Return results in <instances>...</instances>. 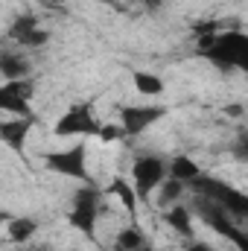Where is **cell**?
Listing matches in <instances>:
<instances>
[{
	"label": "cell",
	"instance_id": "cell-2",
	"mask_svg": "<svg viewBox=\"0 0 248 251\" xmlns=\"http://www.w3.org/2000/svg\"><path fill=\"white\" fill-rule=\"evenodd\" d=\"M187 187L193 190L198 199H207V201H213V204H219L225 213H231L234 219H246L248 216V196L243 190H237L234 184H228V181H222V178H213V176H198V178H193Z\"/></svg>",
	"mask_w": 248,
	"mask_h": 251
},
{
	"label": "cell",
	"instance_id": "cell-20",
	"mask_svg": "<svg viewBox=\"0 0 248 251\" xmlns=\"http://www.w3.org/2000/svg\"><path fill=\"white\" fill-rule=\"evenodd\" d=\"M97 137H99V140H105V143H111V140H120V137H123V128H120V126H114V123H102L99 126V131H97Z\"/></svg>",
	"mask_w": 248,
	"mask_h": 251
},
{
	"label": "cell",
	"instance_id": "cell-6",
	"mask_svg": "<svg viewBox=\"0 0 248 251\" xmlns=\"http://www.w3.org/2000/svg\"><path fill=\"white\" fill-rule=\"evenodd\" d=\"M99 126L102 123L94 117L91 102H73L62 117L56 120L53 134H59V137H79V134H82V137H97Z\"/></svg>",
	"mask_w": 248,
	"mask_h": 251
},
{
	"label": "cell",
	"instance_id": "cell-27",
	"mask_svg": "<svg viewBox=\"0 0 248 251\" xmlns=\"http://www.w3.org/2000/svg\"><path fill=\"white\" fill-rule=\"evenodd\" d=\"M114 251H117V249H114Z\"/></svg>",
	"mask_w": 248,
	"mask_h": 251
},
{
	"label": "cell",
	"instance_id": "cell-25",
	"mask_svg": "<svg viewBox=\"0 0 248 251\" xmlns=\"http://www.w3.org/2000/svg\"><path fill=\"white\" fill-rule=\"evenodd\" d=\"M137 251H155V249H152V246L146 243V246H140V249H137Z\"/></svg>",
	"mask_w": 248,
	"mask_h": 251
},
{
	"label": "cell",
	"instance_id": "cell-24",
	"mask_svg": "<svg viewBox=\"0 0 248 251\" xmlns=\"http://www.w3.org/2000/svg\"><path fill=\"white\" fill-rule=\"evenodd\" d=\"M44 3H50V6H62L64 0H44Z\"/></svg>",
	"mask_w": 248,
	"mask_h": 251
},
{
	"label": "cell",
	"instance_id": "cell-13",
	"mask_svg": "<svg viewBox=\"0 0 248 251\" xmlns=\"http://www.w3.org/2000/svg\"><path fill=\"white\" fill-rule=\"evenodd\" d=\"M164 222H167V225H170L178 237H184V240H196V231H193V216H190V210H187L181 201L167 207Z\"/></svg>",
	"mask_w": 248,
	"mask_h": 251
},
{
	"label": "cell",
	"instance_id": "cell-16",
	"mask_svg": "<svg viewBox=\"0 0 248 251\" xmlns=\"http://www.w3.org/2000/svg\"><path fill=\"white\" fill-rule=\"evenodd\" d=\"M108 196H117V199H120V204L131 213V219H137L140 199H137V193H134V187H131V181H125L123 176H117V178L111 181V187H108Z\"/></svg>",
	"mask_w": 248,
	"mask_h": 251
},
{
	"label": "cell",
	"instance_id": "cell-7",
	"mask_svg": "<svg viewBox=\"0 0 248 251\" xmlns=\"http://www.w3.org/2000/svg\"><path fill=\"white\" fill-rule=\"evenodd\" d=\"M167 178V161L158 155H140L131 164V181H134V193L140 201L149 199L152 190L161 187V181Z\"/></svg>",
	"mask_w": 248,
	"mask_h": 251
},
{
	"label": "cell",
	"instance_id": "cell-19",
	"mask_svg": "<svg viewBox=\"0 0 248 251\" xmlns=\"http://www.w3.org/2000/svg\"><path fill=\"white\" fill-rule=\"evenodd\" d=\"M158 190H161L158 201H161V204H167V207H170V204H178V201H181V196H184V184H181V181H175V178H164Z\"/></svg>",
	"mask_w": 248,
	"mask_h": 251
},
{
	"label": "cell",
	"instance_id": "cell-22",
	"mask_svg": "<svg viewBox=\"0 0 248 251\" xmlns=\"http://www.w3.org/2000/svg\"><path fill=\"white\" fill-rule=\"evenodd\" d=\"M146 3V9H161L164 6V0H143Z\"/></svg>",
	"mask_w": 248,
	"mask_h": 251
},
{
	"label": "cell",
	"instance_id": "cell-23",
	"mask_svg": "<svg viewBox=\"0 0 248 251\" xmlns=\"http://www.w3.org/2000/svg\"><path fill=\"white\" fill-rule=\"evenodd\" d=\"M94 3H102V6H114L117 9V0H94Z\"/></svg>",
	"mask_w": 248,
	"mask_h": 251
},
{
	"label": "cell",
	"instance_id": "cell-9",
	"mask_svg": "<svg viewBox=\"0 0 248 251\" xmlns=\"http://www.w3.org/2000/svg\"><path fill=\"white\" fill-rule=\"evenodd\" d=\"M32 79H6L0 85V111L9 117H32L29 100H32Z\"/></svg>",
	"mask_w": 248,
	"mask_h": 251
},
{
	"label": "cell",
	"instance_id": "cell-17",
	"mask_svg": "<svg viewBox=\"0 0 248 251\" xmlns=\"http://www.w3.org/2000/svg\"><path fill=\"white\" fill-rule=\"evenodd\" d=\"M38 231V222L29 219V216H15L9 219V240L12 243H29Z\"/></svg>",
	"mask_w": 248,
	"mask_h": 251
},
{
	"label": "cell",
	"instance_id": "cell-12",
	"mask_svg": "<svg viewBox=\"0 0 248 251\" xmlns=\"http://www.w3.org/2000/svg\"><path fill=\"white\" fill-rule=\"evenodd\" d=\"M32 64L26 56L15 53V50H0V76L3 79H29Z\"/></svg>",
	"mask_w": 248,
	"mask_h": 251
},
{
	"label": "cell",
	"instance_id": "cell-8",
	"mask_svg": "<svg viewBox=\"0 0 248 251\" xmlns=\"http://www.w3.org/2000/svg\"><path fill=\"white\" fill-rule=\"evenodd\" d=\"M167 117V105L161 102H146V105H123L120 108V128H123V137H137L143 134L149 126H155L158 120Z\"/></svg>",
	"mask_w": 248,
	"mask_h": 251
},
{
	"label": "cell",
	"instance_id": "cell-5",
	"mask_svg": "<svg viewBox=\"0 0 248 251\" xmlns=\"http://www.w3.org/2000/svg\"><path fill=\"white\" fill-rule=\"evenodd\" d=\"M196 210H198V216H201V222H204L207 228H213L219 237L231 240L240 251H248L246 231L237 225V219H234L231 213H225L219 204H213V201H207V199H198V196H196Z\"/></svg>",
	"mask_w": 248,
	"mask_h": 251
},
{
	"label": "cell",
	"instance_id": "cell-15",
	"mask_svg": "<svg viewBox=\"0 0 248 251\" xmlns=\"http://www.w3.org/2000/svg\"><path fill=\"white\" fill-rule=\"evenodd\" d=\"M131 82H134V88H137V94L140 97H164V91H167V85H164V79L161 76H155V73H149V70H134L131 73Z\"/></svg>",
	"mask_w": 248,
	"mask_h": 251
},
{
	"label": "cell",
	"instance_id": "cell-3",
	"mask_svg": "<svg viewBox=\"0 0 248 251\" xmlns=\"http://www.w3.org/2000/svg\"><path fill=\"white\" fill-rule=\"evenodd\" d=\"M99 201L102 193L97 190V184H82L73 193V207L67 213L70 228H76L79 234H85L88 240H97V219H99Z\"/></svg>",
	"mask_w": 248,
	"mask_h": 251
},
{
	"label": "cell",
	"instance_id": "cell-1",
	"mask_svg": "<svg viewBox=\"0 0 248 251\" xmlns=\"http://www.w3.org/2000/svg\"><path fill=\"white\" fill-rule=\"evenodd\" d=\"M198 53L219 67L222 73L231 70H246L248 67V35L240 29H225L216 35H204L198 38Z\"/></svg>",
	"mask_w": 248,
	"mask_h": 251
},
{
	"label": "cell",
	"instance_id": "cell-14",
	"mask_svg": "<svg viewBox=\"0 0 248 251\" xmlns=\"http://www.w3.org/2000/svg\"><path fill=\"white\" fill-rule=\"evenodd\" d=\"M201 176V167L190 158V155H175L170 164H167V178H175V181H181V184H190L193 178H198Z\"/></svg>",
	"mask_w": 248,
	"mask_h": 251
},
{
	"label": "cell",
	"instance_id": "cell-26",
	"mask_svg": "<svg viewBox=\"0 0 248 251\" xmlns=\"http://www.w3.org/2000/svg\"><path fill=\"white\" fill-rule=\"evenodd\" d=\"M6 219H9V216H6V210L0 207V222H6Z\"/></svg>",
	"mask_w": 248,
	"mask_h": 251
},
{
	"label": "cell",
	"instance_id": "cell-18",
	"mask_svg": "<svg viewBox=\"0 0 248 251\" xmlns=\"http://www.w3.org/2000/svg\"><path fill=\"white\" fill-rule=\"evenodd\" d=\"M140 246H146V234L137 228V222H131L128 228H123L117 234V243H114L117 251H137Z\"/></svg>",
	"mask_w": 248,
	"mask_h": 251
},
{
	"label": "cell",
	"instance_id": "cell-21",
	"mask_svg": "<svg viewBox=\"0 0 248 251\" xmlns=\"http://www.w3.org/2000/svg\"><path fill=\"white\" fill-rule=\"evenodd\" d=\"M184 251H216V249H213L210 243H196V240H190L184 246Z\"/></svg>",
	"mask_w": 248,
	"mask_h": 251
},
{
	"label": "cell",
	"instance_id": "cell-11",
	"mask_svg": "<svg viewBox=\"0 0 248 251\" xmlns=\"http://www.w3.org/2000/svg\"><path fill=\"white\" fill-rule=\"evenodd\" d=\"M29 131H32V117H9V120H0V143H6L15 152H24Z\"/></svg>",
	"mask_w": 248,
	"mask_h": 251
},
{
	"label": "cell",
	"instance_id": "cell-10",
	"mask_svg": "<svg viewBox=\"0 0 248 251\" xmlns=\"http://www.w3.org/2000/svg\"><path fill=\"white\" fill-rule=\"evenodd\" d=\"M6 35L18 44V47H26V50H41L47 41H50V32L38 24V18L35 15H18L12 24H9V29H6Z\"/></svg>",
	"mask_w": 248,
	"mask_h": 251
},
{
	"label": "cell",
	"instance_id": "cell-4",
	"mask_svg": "<svg viewBox=\"0 0 248 251\" xmlns=\"http://www.w3.org/2000/svg\"><path fill=\"white\" fill-rule=\"evenodd\" d=\"M44 164L50 173L64 176V178H76L82 184H91L88 176V146L85 143H73L67 149H53L44 155Z\"/></svg>",
	"mask_w": 248,
	"mask_h": 251
}]
</instances>
